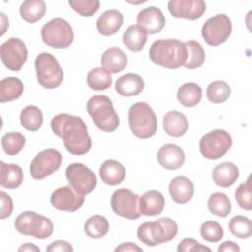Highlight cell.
Returning <instances> with one entry per match:
<instances>
[{
  "mask_svg": "<svg viewBox=\"0 0 252 252\" xmlns=\"http://www.w3.org/2000/svg\"><path fill=\"white\" fill-rule=\"evenodd\" d=\"M52 132L63 140L66 150L75 156L87 154L92 147L88 128L80 116L68 113L55 115L50 122Z\"/></svg>",
  "mask_w": 252,
  "mask_h": 252,
  "instance_id": "1",
  "label": "cell"
},
{
  "mask_svg": "<svg viewBox=\"0 0 252 252\" xmlns=\"http://www.w3.org/2000/svg\"><path fill=\"white\" fill-rule=\"evenodd\" d=\"M153 63L167 69H177L184 66L187 59V48L184 42L174 39H158L149 50Z\"/></svg>",
  "mask_w": 252,
  "mask_h": 252,
  "instance_id": "2",
  "label": "cell"
},
{
  "mask_svg": "<svg viewBox=\"0 0 252 252\" xmlns=\"http://www.w3.org/2000/svg\"><path fill=\"white\" fill-rule=\"evenodd\" d=\"M178 231L175 220L171 218L163 217L154 221H146L139 225L137 236L141 242L147 246H157L158 244L172 240Z\"/></svg>",
  "mask_w": 252,
  "mask_h": 252,
  "instance_id": "3",
  "label": "cell"
},
{
  "mask_svg": "<svg viewBox=\"0 0 252 252\" xmlns=\"http://www.w3.org/2000/svg\"><path fill=\"white\" fill-rule=\"evenodd\" d=\"M87 111L95 126L103 132H113L119 126V117L112 101L106 95H94L87 102Z\"/></svg>",
  "mask_w": 252,
  "mask_h": 252,
  "instance_id": "4",
  "label": "cell"
},
{
  "mask_svg": "<svg viewBox=\"0 0 252 252\" xmlns=\"http://www.w3.org/2000/svg\"><path fill=\"white\" fill-rule=\"evenodd\" d=\"M128 122L132 133L139 139H149L158 130V119L152 107L143 101L134 103L128 111Z\"/></svg>",
  "mask_w": 252,
  "mask_h": 252,
  "instance_id": "5",
  "label": "cell"
},
{
  "mask_svg": "<svg viewBox=\"0 0 252 252\" xmlns=\"http://www.w3.org/2000/svg\"><path fill=\"white\" fill-rule=\"evenodd\" d=\"M15 228L24 235L33 236L37 239H45L53 233V223L50 219L33 211H25L17 216Z\"/></svg>",
  "mask_w": 252,
  "mask_h": 252,
  "instance_id": "6",
  "label": "cell"
},
{
  "mask_svg": "<svg viewBox=\"0 0 252 252\" xmlns=\"http://www.w3.org/2000/svg\"><path fill=\"white\" fill-rule=\"evenodd\" d=\"M40 34L46 45L56 49L67 48L74 40L71 25L62 18H53L45 23L41 28Z\"/></svg>",
  "mask_w": 252,
  "mask_h": 252,
  "instance_id": "7",
  "label": "cell"
},
{
  "mask_svg": "<svg viewBox=\"0 0 252 252\" xmlns=\"http://www.w3.org/2000/svg\"><path fill=\"white\" fill-rule=\"evenodd\" d=\"M36 78L45 89H56L63 82L64 73L57 59L48 52L39 53L34 61Z\"/></svg>",
  "mask_w": 252,
  "mask_h": 252,
  "instance_id": "8",
  "label": "cell"
},
{
  "mask_svg": "<svg viewBox=\"0 0 252 252\" xmlns=\"http://www.w3.org/2000/svg\"><path fill=\"white\" fill-rule=\"evenodd\" d=\"M232 139L228 132L222 129H215L205 134L200 142L199 149L207 159H219L223 157L231 148Z\"/></svg>",
  "mask_w": 252,
  "mask_h": 252,
  "instance_id": "9",
  "label": "cell"
},
{
  "mask_svg": "<svg viewBox=\"0 0 252 252\" xmlns=\"http://www.w3.org/2000/svg\"><path fill=\"white\" fill-rule=\"evenodd\" d=\"M231 31L232 24L229 17L224 14H218L204 23L201 33L207 44L218 46L228 39Z\"/></svg>",
  "mask_w": 252,
  "mask_h": 252,
  "instance_id": "10",
  "label": "cell"
},
{
  "mask_svg": "<svg viewBox=\"0 0 252 252\" xmlns=\"http://www.w3.org/2000/svg\"><path fill=\"white\" fill-rule=\"evenodd\" d=\"M62 162V155L55 149L39 152L32 160L30 173L32 178L40 180L57 171Z\"/></svg>",
  "mask_w": 252,
  "mask_h": 252,
  "instance_id": "11",
  "label": "cell"
},
{
  "mask_svg": "<svg viewBox=\"0 0 252 252\" xmlns=\"http://www.w3.org/2000/svg\"><path fill=\"white\" fill-rule=\"evenodd\" d=\"M69 184L80 194L87 195L94 190L97 184L95 174L85 164L74 162L65 170Z\"/></svg>",
  "mask_w": 252,
  "mask_h": 252,
  "instance_id": "12",
  "label": "cell"
},
{
  "mask_svg": "<svg viewBox=\"0 0 252 252\" xmlns=\"http://www.w3.org/2000/svg\"><path fill=\"white\" fill-rule=\"evenodd\" d=\"M138 200L139 196L128 188H119L113 192L110 204L116 215L129 220H137L141 216Z\"/></svg>",
  "mask_w": 252,
  "mask_h": 252,
  "instance_id": "13",
  "label": "cell"
},
{
  "mask_svg": "<svg viewBox=\"0 0 252 252\" xmlns=\"http://www.w3.org/2000/svg\"><path fill=\"white\" fill-rule=\"evenodd\" d=\"M2 63L11 71H20L28 58V49L24 41L17 37L6 40L0 48Z\"/></svg>",
  "mask_w": 252,
  "mask_h": 252,
  "instance_id": "14",
  "label": "cell"
},
{
  "mask_svg": "<svg viewBox=\"0 0 252 252\" xmlns=\"http://www.w3.org/2000/svg\"><path fill=\"white\" fill-rule=\"evenodd\" d=\"M84 196L77 192L71 185H65L58 187L51 194L50 203L59 211L75 212L84 204Z\"/></svg>",
  "mask_w": 252,
  "mask_h": 252,
  "instance_id": "15",
  "label": "cell"
},
{
  "mask_svg": "<svg viewBox=\"0 0 252 252\" xmlns=\"http://www.w3.org/2000/svg\"><path fill=\"white\" fill-rule=\"evenodd\" d=\"M167 8L174 18L197 20L206 11V3L203 0H170Z\"/></svg>",
  "mask_w": 252,
  "mask_h": 252,
  "instance_id": "16",
  "label": "cell"
},
{
  "mask_svg": "<svg viewBox=\"0 0 252 252\" xmlns=\"http://www.w3.org/2000/svg\"><path fill=\"white\" fill-rule=\"evenodd\" d=\"M137 23L148 32V34H156L163 29L165 18L160 9L151 6L139 12Z\"/></svg>",
  "mask_w": 252,
  "mask_h": 252,
  "instance_id": "17",
  "label": "cell"
},
{
  "mask_svg": "<svg viewBox=\"0 0 252 252\" xmlns=\"http://www.w3.org/2000/svg\"><path fill=\"white\" fill-rule=\"evenodd\" d=\"M157 159L161 167L168 170H175L184 164L185 154L179 146L165 144L158 151Z\"/></svg>",
  "mask_w": 252,
  "mask_h": 252,
  "instance_id": "18",
  "label": "cell"
},
{
  "mask_svg": "<svg viewBox=\"0 0 252 252\" xmlns=\"http://www.w3.org/2000/svg\"><path fill=\"white\" fill-rule=\"evenodd\" d=\"M168 191L171 199L177 204L189 202L194 194V184L186 176H176L171 179L168 185Z\"/></svg>",
  "mask_w": 252,
  "mask_h": 252,
  "instance_id": "19",
  "label": "cell"
},
{
  "mask_svg": "<svg viewBox=\"0 0 252 252\" xmlns=\"http://www.w3.org/2000/svg\"><path fill=\"white\" fill-rule=\"evenodd\" d=\"M165 201L163 195L157 190H150L139 197V211L141 215L154 217L161 214Z\"/></svg>",
  "mask_w": 252,
  "mask_h": 252,
  "instance_id": "20",
  "label": "cell"
},
{
  "mask_svg": "<svg viewBox=\"0 0 252 252\" xmlns=\"http://www.w3.org/2000/svg\"><path fill=\"white\" fill-rule=\"evenodd\" d=\"M128 63L127 55L119 47L106 49L100 58V64L110 74H117L123 71Z\"/></svg>",
  "mask_w": 252,
  "mask_h": 252,
  "instance_id": "21",
  "label": "cell"
},
{
  "mask_svg": "<svg viewBox=\"0 0 252 252\" xmlns=\"http://www.w3.org/2000/svg\"><path fill=\"white\" fill-rule=\"evenodd\" d=\"M145 83L140 75L128 73L115 82V91L122 96H135L144 90Z\"/></svg>",
  "mask_w": 252,
  "mask_h": 252,
  "instance_id": "22",
  "label": "cell"
},
{
  "mask_svg": "<svg viewBox=\"0 0 252 252\" xmlns=\"http://www.w3.org/2000/svg\"><path fill=\"white\" fill-rule=\"evenodd\" d=\"M123 24V15L115 9L103 12L96 21V28L100 34L109 36L115 34Z\"/></svg>",
  "mask_w": 252,
  "mask_h": 252,
  "instance_id": "23",
  "label": "cell"
},
{
  "mask_svg": "<svg viewBox=\"0 0 252 252\" xmlns=\"http://www.w3.org/2000/svg\"><path fill=\"white\" fill-rule=\"evenodd\" d=\"M163 130L164 132L174 138L183 136L188 130V120L186 116L179 111H169L163 116Z\"/></svg>",
  "mask_w": 252,
  "mask_h": 252,
  "instance_id": "24",
  "label": "cell"
},
{
  "mask_svg": "<svg viewBox=\"0 0 252 252\" xmlns=\"http://www.w3.org/2000/svg\"><path fill=\"white\" fill-rule=\"evenodd\" d=\"M239 176L238 167L229 161L221 162L216 165L213 169L212 177L214 182L220 187H229L231 186Z\"/></svg>",
  "mask_w": 252,
  "mask_h": 252,
  "instance_id": "25",
  "label": "cell"
},
{
  "mask_svg": "<svg viewBox=\"0 0 252 252\" xmlns=\"http://www.w3.org/2000/svg\"><path fill=\"white\" fill-rule=\"evenodd\" d=\"M125 167L115 159L105 160L99 167L101 180L108 185L120 184L125 178Z\"/></svg>",
  "mask_w": 252,
  "mask_h": 252,
  "instance_id": "26",
  "label": "cell"
},
{
  "mask_svg": "<svg viewBox=\"0 0 252 252\" xmlns=\"http://www.w3.org/2000/svg\"><path fill=\"white\" fill-rule=\"evenodd\" d=\"M148 39V32L139 25L129 26L122 36L124 45L131 51H141Z\"/></svg>",
  "mask_w": 252,
  "mask_h": 252,
  "instance_id": "27",
  "label": "cell"
},
{
  "mask_svg": "<svg viewBox=\"0 0 252 252\" xmlns=\"http://www.w3.org/2000/svg\"><path fill=\"white\" fill-rule=\"evenodd\" d=\"M1 168V180L0 184L2 187L8 189H16L23 182V170L15 163L0 162Z\"/></svg>",
  "mask_w": 252,
  "mask_h": 252,
  "instance_id": "28",
  "label": "cell"
},
{
  "mask_svg": "<svg viewBox=\"0 0 252 252\" xmlns=\"http://www.w3.org/2000/svg\"><path fill=\"white\" fill-rule=\"evenodd\" d=\"M176 95L183 106L193 107L199 104L202 99V89L198 84L188 82L179 87Z\"/></svg>",
  "mask_w": 252,
  "mask_h": 252,
  "instance_id": "29",
  "label": "cell"
},
{
  "mask_svg": "<svg viewBox=\"0 0 252 252\" xmlns=\"http://www.w3.org/2000/svg\"><path fill=\"white\" fill-rule=\"evenodd\" d=\"M24 92V85L19 78L7 77L0 82V101L2 103L19 98Z\"/></svg>",
  "mask_w": 252,
  "mask_h": 252,
  "instance_id": "30",
  "label": "cell"
},
{
  "mask_svg": "<svg viewBox=\"0 0 252 252\" xmlns=\"http://www.w3.org/2000/svg\"><path fill=\"white\" fill-rule=\"evenodd\" d=\"M46 12L45 2L42 0H27L20 7L21 17L28 23H35L43 18Z\"/></svg>",
  "mask_w": 252,
  "mask_h": 252,
  "instance_id": "31",
  "label": "cell"
},
{
  "mask_svg": "<svg viewBox=\"0 0 252 252\" xmlns=\"http://www.w3.org/2000/svg\"><path fill=\"white\" fill-rule=\"evenodd\" d=\"M20 121L26 130L35 132L43 123V115L37 106L28 105L21 111Z\"/></svg>",
  "mask_w": 252,
  "mask_h": 252,
  "instance_id": "32",
  "label": "cell"
},
{
  "mask_svg": "<svg viewBox=\"0 0 252 252\" xmlns=\"http://www.w3.org/2000/svg\"><path fill=\"white\" fill-rule=\"evenodd\" d=\"M108 229L107 219L100 215L90 217L84 224V231L90 238H101L108 232Z\"/></svg>",
  "mask_w": 252,
  "mask_h": 252,
  "instance_id": "33",
  "label": "cell"
},
{
  "mask_svg": "<svg viewBox=\"0 0 252 252\" xmlns=\"http://www.w3.org/2000/svg\"><path fill=\"white\" fill-rule=\"evenodd\" d=\"M208 209L212 214L220 218H225L231 212V202L226 194L215 192L209 197Z\"/></svg>",
  "mask_w": 252,
  "mask_h": 252,
  "instance_id": "34",
  "label": "cell"
},
{
  "mask_svg": "<svg viewBox=\"0 0 252 252\" xmlns=\"http://www.w3.org/2000/svg\"><path fill=\"white\" fill-rule=\"evenodd\" d=\"M88 86L94 91H103L108 89L112 84V78L109 72L102 67L92 69L87 76Z\"/></svg>",
  "mask_w": 252,
  "mask_h": 252,
  "instance_id": "35",
  "label": "cell"
},
{
  "mask_svg": "<svg viewBox=\"0 0 252 252\" xmlns=\"http://www.w3.org/2000/svg\"><path fill=\"white\" fill-rule=\"evenodd\" d=\"M187 48V59L184 67L189 70L201 67L205 61V50L196 40H188L184 42Z\"/></svg>",
  "mask_w": 252,
  "mask_h": 252,
  "instance_id": "36",
  "label": "cell"
},
{
  "mask_svg": "<svg viewBox=\"0 0 252 252\" xmlns=\"http://www.w3.org/2000/svg\"><path fill=\"white\" fill-rule=\"evenodd\" d=\"M231 94L229 85L224 81L212 82L206 91L207 98L212 103H222L228 99Z\"/></svg>",
  "mask_w": 252,
  "mask_h": 252,
  "instance_id": "37",
  "label": "cell"
},
{
  "mask_svg": "<svg viewBox=\"0 0 252 252\" xmlns=\"http://www.w3.org/2000/svg\"><path fill=\"white\" fill-rule=\"evenodd\" d=\"M2 148L5 154L15 156L19 154L26 144V138L19 132L6 133L1 139Z\"/></svg>",
  "mask_w": 252,
  "mask_h": 252,
  "instance_id": "38",
  "label": "cell"
},
{
  "mask_svg": "<svg viewBox=\"0 0 252 252\" xmlns=\"http://www.w3.org/2000/svg\"><path fill=\"white\" fill-rule=\"evenodd\" d=\"M229 231L238 238L244 239L249 238L252 234V222L250 219L245 216H235L233 217L228 223Z\"/></svg>",
  "mask_w": 252,
  "mask_h": 252,
  "instance_id": "39",
  "label": "cell"
},
{
  "mask_svg": "<svg viewBox=\"0 0 252 252\" xmlns=\"http://www.w3.org/2000/svg\"><path fill=\"white\" fill-rule=\"evenodd\" d=\"M200 233L203 239L208 242H219L223 237L222 226L215 220H207L202 223L200 227Z\"/></svg>",
  "mask_w": 252,
  "mask_h": 252,
  "instance_id": "40",
  "label": "cell"
},
{
  "mask_svg": "<svg viewBox=\"0 0 252 252\" xmlns=\"http://www.w3.org/2000/svg\"><path fill=\"white\" fill-rule=\"evenodd\" d=\"M238 206L244 210L250 211L252 209V198H251V176L249 175L247 180L236 188L234 193Z\"/></svg>",
  "mask_w": 252,
  "mask_h": 252,
  "instance_id": "41",
  "label": "cell"
},
{
  "mask_svg": "<svg viewBox=\"0 0 252 252\" xmlns=\"http://www.w3.org/2000/svg\"><path fill=\"white\" fill-rule=\"evenodd\" d=\"M71 8L83 17H91L94 15L100 6L98 0H70Z\"/></svg>",
  "mask_w": 252,
  "mask_h": 252,
  "instance_id": "42",
  "label": "cell"
},
{
  "mask_svg": "<svg viewBox=\"0 0 252 252\" xmlns=\"http://www.w3.org/2000/svg\"><path fill=\"white\" fill-rule=\"evenodd\" d=\"M178 252H189V251H208L211 252V249L207 246L202 245L200 242L194 238H184L181 240L177 246Z\"/></svg>",
  "mask_w": 252,
  "mask_h": 252,
  "instance_id": "43",
  "label": "cell"
},
{
  "mask_svg": "<svg viewBox=\"0 0 252 252\" xmlns=\"http://www.w3.org/2000/svg\"><path fill=\"white\" fill-rule=\"evenodd\" d=\"M0 200H1L0 218L1 220H4L10 217L13 212V201H12V198L4 191L0 192Z\"/></svg>",
  "mask_w": 252,
  "mask_h": 252,
  "instance_id": "44",
  "label": "cell"
},
{
  "mask_svg": "<svg viewBox=\"0 0 252 252\" xmlns=\"http://www.w3.org/2000/svg\"><path fill=\"white\" fill-rule=\"evenodd\" d=\"M46 251L47 252H56V251L72 252L73 247L69 242H67L65 240H56V241H53L52 243H50L46 247Z\"/></svg>",
  "mask_w": 252,
  "mask_h": 252,
  "instance_id": "45",
  "label": "cell"
},
{
  "mask_svg": "<svg viewBox=\"0 0 252 252\" xmlns=\"http://www.w3.org/2000/svg\"><path fill=\"white\" fill-rule=\"evenodd\" d=\"M219 252H239L240 251V247L233 241L227 240L222 242L219 248H218Z\"/></svg>",
  "mask_w": 252,
  "mask_h": 252,
  "instance_id": "46",
  "label": "cell"
},
{
  "mask_svg": "<svg viewBox=\"0 0 252 252\" xmlns=\"http://www.w3.org/2000/svg\"><path fill=\"white\" fill-rule=\"evenodd\" d=\"M120 251H134V252H142L143 249L141 247H139L136 243L133 242H124L121 243L119 246H117L115 248V252H120Z\"/></svg>",
  "mask_w": 252,
  "mask_h": 252,
  "instance_id": "47",
  "label": "cell"
},
{
  "mask_svg": "<svg viewBox=\"0 0 252 252\" xmlns=\"http://www.w3.org/2000/svg\"><path fill=\"white\" fill-rule=\"evenodd\" d=\"M18 251H40V249L33 243H26L23 244L21 247H19Z\"/></svg>",
  "mask_w": 252,
  "mask_h": 252,
  "instance_id": "48",
  "label": "cell"
}]
</instances>
